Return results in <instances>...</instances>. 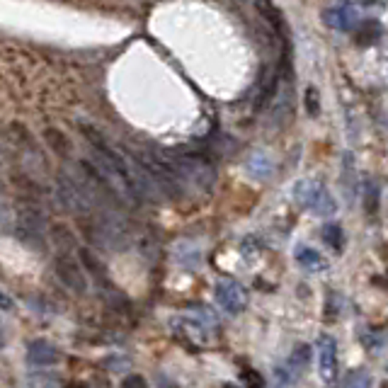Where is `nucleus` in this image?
I'll list each match as a JSON object with an SVG mask.
<instances>
[{
  "label": "nucleus",
  "instance_id": "nucleus-4",
  "mask_svg": "<svg viewBox=\"0 0 388 388\" xmlns=\"http://www.w3.org/2000/svg\"><path fill=\"white\" fill-rule=\"evenodd\" d=\"M318 364H320V379L325 384L337 381V340L332 335L318 337Z\"/></svg>",
  "mask_w": 388,
  "mask_h": 388
},
{
  "label": "nucleus",
  "instance_id": "nucleus-11",
  "mask_svg": "<svg viewBox=\"0 0 388 388\" xmlns=\"http://www.w3.org/2000/svg\"><path fill=\"white\" fill-rule=\"evenodd\" d=\"M379 199H381L379 182L369 180V182H367V192H364V209H367V214L374 216L376 211H379Z\"/></svg>",
  "mask_w": 388,
  "mask_h": 388
},
{
  "label": "nucleus",
  "instance_id": "nucleus-6",
  "mask_svg": "<svg viewBox=\"0 0 388 388\" xmlns=\"http://www.w3.org/2000/svg\"><path fill=\"white\" fill-rule=\"evenodd\" d=\"M61 359V352L46 340H35L27 347V362L32 367H49V364H56Z\"/></svg>",
  "mask_w": 388,
  "mask_h": 388
},
{
  "label": "nucleus",
  "instance_id": "nucleus-16",
  "mask_svg": "<svg viewBox=\"0 0 388 388\" xmlns=\"http://www.w3.org/2000/svg\"><path fill=\"white\" fill-rule=\"evenodd\" d=\"M306 109H308L311 117H318V112H320V95H318V90H315V87H308V90H306Z\"/></svg>",
  "mask_w": 388,
  "mask_h": 388
},
{
  "label": "nucleus",
  "instance_id": "nucleus-22",
  "mask_svg": "<svg viewBox=\"0 0 388 388\" xmlns=\"http://www.w3.org/2000/svg\"><path fill=\"white\" fill-rule=\"evenodd\" d=\"M386 280H388V277H386Z\"/></svg>",
  "mask_w": 388,
  "mask_h": 388
},
{
  "label": "nucleus",
  "instance_id": "nucleus-1",
  "mask_svg": "<svg viewBox=\"0 0 388 388\" xmlns=\"http://www.w3.org/2000/svg\"><path fill=\"white\" fill-rule=\"evenodd\" d=\"M294 199L299 201V206L311 209L318 216H332L337 211L335 196L327 192V187L318 180H299L294 184Z\"/></svg>",
  "mask_w": 388,
  "mask_h": 388
},
{
  "label": "nucleus",
  "instance_id": "nucleus-14",
  "mask_svg": "<svg viewBox=\"0 0 388 388\" xmlns=\"http://www.w3.org/2000/svg\"><path fill=\"white\" fill-rule=\"evenodd\" d=\"M80 260H83L85 265L90 267V272H92V275H95V277H100V280L105 282V267H102V262L97 260V258H92V253H90V250H87V248L80 250Z\"/></svg>",
  "mask_w": 388,
  "mask_h": 388
},
{
  "label": "nucleus",
  "instance_id": "nucleus-3",
  "mask_svg": "<svg viewBox=\"0 0 388 388\" xmlns=\"http://www.w3.org/2000/svg\"><path fill=\"white\" fill-rule=\"evenodd\" d=\"M359 10H362V5L357 3H342V5H335V8H327L323 18L332 30L354 32L362 25V13H359Z\"/></svg>",
  "mask_w": 388,
  "mask_h": 388
},
{
  "label": "nucleus",
  "instance_id": "nucleus-7",
  "mask_svg": "<svg viewBox=\"0 0 388 388\" xmlns=\"http://www.w3.org/2000/svg\"><path fill=\"white\" fill-rule=\"evenodd\" d=\"M381 35H384V27H381L376 20H367L357 30V37H354V42H357L359 46H371V44H376L381 39Z\"/></svg>",
  "mask_w": 388,
  "mask_h": 388
},
{
  "label": "nucleus",
  "instance_id": "nucleus-21",
  "mask_svg": "<svg viewBox=\"0 0 388 388\" xmlns=\"http://www.w3.org/2000/svg\"><path fill=\"white\" fill-rule=\"evenodd\" d=\"M223 388H238V386H233V384H226V386H223Z\"/></svg>",
  "mask_w": 388,
  "mask_h": 388
},
{
  "label": "nucleus",
  "instance_id": "nucleus-15",
  "mask_svg": "<svg viewBox=\"0 0 388 388\" xmlns=\"http://www.w3.org/2000/svg\"><path fill=\"white\" fill-rule=\"evenodd\" d=\"M240 381H243L248 388H265V376L260 374V371H255V369H243L240 371Z\"/></svg>",
  "mask_w": 388,
  "mask_h": 388
},
{
  "label": "nucleus",
  "instance_id": "nucleus-12",
  "mask_svg": "<svg viewBox=\"0 0 388 388\" xmlns=\"http://www.w3.org/2000/svg\"><path fill=\"white\" fill-rule=\"evenodd\" d=\"M342 388H371V374L367 369H354L345 376Z\"/></svg>",
  "mask_w": 388,
  "mask_h": 388
},
{
  "label": "nucleus",
  "instance_id": "nucleus-5",
  "mask_svg": "<svg viewBox=\"0 0 388 388\" xmlns=\"http://www.w3.org/2000/svg\"><path fill=\"white\" fill-rule=\"evenodd\" d=\"M54 272H56L58 280H61L68 289H73L75 294H85L87 282H85L83 272H80V267L75 265L68 255H61V258L54 260Z\"/></svg>",
  "mask_w": 388,
  "mask_h": 388
},
{
  "label": "nucleus",
  "instance_id": "nucleus-18",
  "mask_svg": "<svg viewBox=\"0 0 388 388\" xmlns=\"http://www.w3.org/2000/svg\"><path fill=\"white\" fill-rule=\"evenodd\" d=\"M124 388H149V384H146L144 376L131 374V376H127V379H124Z\"/></svg>",
  "mask_w": 388,
  "mask_h": 388
},
{
  "label": "nucleus",
  "instance_id": "nucleus-20",
  "mask_svg": "<svg viewBox=\"0 0 388 388\" xmlns=\"http://www.w3.org/2000/svg\"><path fill=\"white\" fill-rule=\"evenodd\" d=\"M65 388H85V384H80V381H78V384H68Z\"/></svg>",
  "mask_w": 388,
  "mask_h": 388
},
{
  "label": "nucleus",
  "instance_id": "nucleus-10",
  "mask_svg": "<svg viewBox=\"0 0 388 388\" xmlns=\"http://www.w3.org/2000/svg\"><path fill=\"white\" fill-rule=\"evenodd\" d=\"M323 240L335 250V253H342V245H345V231H342L337 223H327V226H323Z\"/></svg>",
  "mask_w": 388,
  "mask_h": 388
},
{
  "label": "nucleus",
  "instance_id": "nucleus-13",
  "mask_svg": "<svg viewBox=\"0 0 388 388\" xmlns=\"http://www.w3.org/2000/svg\"><path fill=\"white\" fill-rule=\"evenodd\" d=\"M54 240H56V245L63 250V253H70V250H75V238H73V233H70L65 226L54 228Z\"/></svg>",
  "mask_w": 388,
  "mask_h": 388
},
{
  "label": "nucleus",
  "instance_id": "nucleus-9",
  "mask_svg": "<svg viewBox=\"0 0 388 388\" xmlns=\"http://www.w3.org/2000/svg\"><path fill=\"white\" fill-rule=\"evenodd\" d=\"M308 364H311V347L296 345L292 349V354H289V369L294 371V376H299Z\"/></svg>",
  "mask_w": 388,
  "mask_h": 388
},
{
  "label": "nucleus",
  "instance_id": "nucleus-17",
  "mask_svg": "<svg viewBox=\"0 0 388 388\" xmlns=\"http://www.w3.org/2000/svg\"><path fill=\"white\" fill-rule=\"evenodd\" d=\"M46 141L54 146V149H56V146H58V149H61V151L68 149V144H65V139L61 136V131H54V129H49V131H46Z\"/></svg>",
  "mask_w": 388,
  "mask_h": 388
},
{
  "label": "nucleus",
  "instance_id": "nucleus-2",
  "mask_svg": "<svg viewBox=\"0 0 388 388\" xmlns=\"http://www.w3.org/2000/svg\"><path fill=\"white\" fill-rule=\"evenodd\" d=\"M214 294H216L218 306H221L223 311H228V313L238 315V313H243V311L248 308V292H245L243 284L231 280V277L218 280Z\"/></svg>",
  "mask_w": 388,
  "mask_h": 388
},
{
  "label": "nucleus",
  "instance_id": "nucleus-8",
  "mask_svg": "<svg viewBox=\"0 0 388 388\" xmlns=\"http://www.w3.org/2000/svg\"><path fill=\"white\" fill-rule=\"evenodd\" d=\"M296 262L303 267V270H308V272H320L325 267V260L318 255V250L306 248V245L296 248Z\"/></svg>",
  "mask_w": 388,
  "mask_h": 388
},
{
  "label": "nucleus",
  "instance_id": "nucleus-19",
  "mask_svg": "<svg viewBox=\"0 0 388 388\" xmlns=\"http://www.w3.org/2000/svg\"><path fill=\"white\" fill-rule=\"evenodd\" d=\"M3 311H10V299L3 294Z\"/></svg>",
  "mask_w": 388,
  "mask_h": 388
}]
</instances>
